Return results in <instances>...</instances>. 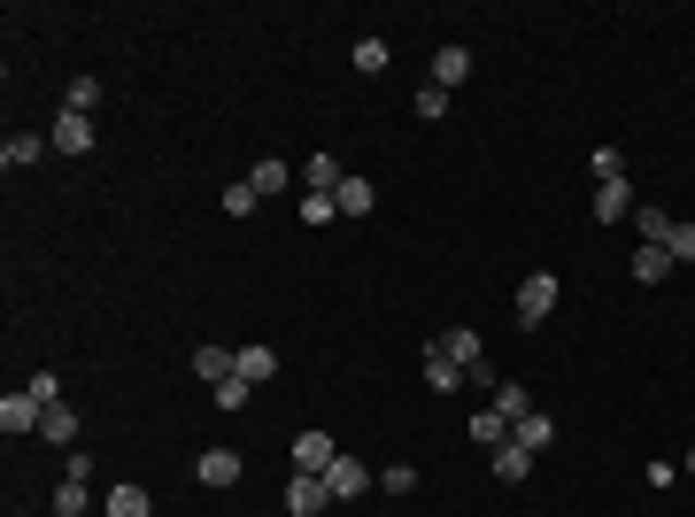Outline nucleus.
I'll use <instances>...</instances> for the list:
<instances>
[{"instance_id": "obj_31", "label": "nucleus", "mask_w": 695, "mask_h": 517, "mask_svg": "<svg viewBox=\"0 0 695 517\" xmlns=\"http://www.w3.org/2000/svg\"><path fill=\"white\" fill-rule=\"evenodd\" d=\"M332 217H340L332 194H302V224H332Z\"/></svg>"}, {"instance_id": "obj_16", "label": "nucleus", "mask_w": 695, "mask_h": 517, "mask_svg": "<svg viewBox=\"0 0 695 517\" xmlns=\"http://www.w3.org/2000/svg\"><path fill=\"white\" fill-rule=\"evenodd\" d=\"M487 471H495L502 487H517V479H526V471H534V456H526V448H517V441H502V448L487 456Z\"/></svg>"}, {"instance_id": "obj_26", "label": "nucleus", "mask_w": 695, "mask_h": 517, "mask_svg": "<svg viewBox=\"0 0 695 517\" xmlns=\"http://www.w3.org/2000/svg\"><path fill=\"white\" fill-rule=\"evenodd\" d=\"M62 109H77V116H94V109H101V85H94V77H77L70 94H62Z\"/></svg>"}, {"instance_id": "obj_10", "label": "nucleus", "mask_w": 695, "mask_h": 517, "mask_svg": "<svg viewBox=\"0 0 695 517\" xmlns=\"http://www.w3.org/2000/svg\"><path fill=\"white\" fill-rule=\"evenodd\" d=\"M325 487H332V502H356V494H364V487H371V471H364V464H356V456H340V464H332V471H325Z\"/></svg>"}, {"instance_id": "obj_35", "label": "nucleus", "mask_w": 695, "mask_h": 517, "mask_svg": "<svg viewBox=\"0 0 695 517\" xmlns=\"http://www.w3.org/2000/svg\"><path fill=\"white\" fill-rule=\"evenodd\" d=\"M417 487V464H387V494H410Z\"/></svg>"}, {"instance_id": "obj_15", "label": "nucleus", "mask_w": 695, "mask_h": 517, "mask_svg": "<svg viewBox=\"0 0 695 517\" xmlns=\"http://www.w3.org/2000/svg\"><path fill=\"white\" fill-rule=\"evenodd\" d=\"M47 155V139H32V132H9V139H0V170H32Z\"/></svg>"}, {"instance_id": "obj_29", "label": "nucleus", "mask_w": 695, "mask_h": 517, "mask_svg": "<svg viewBox=\"0 0 695 517\" xmlns=\"http://www.w3.org/2000/svg\"><path fill=\"white\" fill-rule=\"evenodd\" d=\"M664 255H672V263H695V224H687V217L672 224V239H664Z\"/></svg>"}, {"instance_id": "obj_24", "label": "nucleus", "mask_w": 695, "mask_h": 517, "mask_svg": "<svg viewBox=\"0 0 695 517\" xmlns=\"http://www.w3.org/2000/svg\"><path fill=\"white\" fill-rule=\"evenodd\" d=\"M634 224H642V239H649V247H664L680 217H672V209H634Z\"/></svg>"}, {"instance_id": "obj_5", "label": "nucleus", "mask_w": 695, "mask_h": 517, "mask_svg": "<svg viewBox=\"0 0 695 517\" xmlns=\"http://www.w3.org/2000/svg\"><path fill=\"white\" fill-rule=\"evenodd\" d=\"M332 464H340V448H332V433H302V441H294V471H317V479H325Z\"/></svg>"}, {"instance_id": "obj_18", "label": "nucleus", "mask_w": 695, "mask_h": 517, "mask_svg": "<svg viewBox=\"0 0 695 517\" xmlns=\"http://www.w3.org/2000/svg\"><path fill=\"white\" fill-rule=\"evenodd\" d=\"M194 371H202V386H224V379H232V348L202 340V348H194Z\"/></svg>"}, {"instance_id": "obj_32", "label": "nucleus", "mask_w": 695, "mask_h": 517, "mask_svg": "<svg viewBox=\"0 0 695 517\" xmlns=\"http://www.w3.org/2000/svg\"><path fill=\"white\" fill-rule=\"evenodd\" d=\"M595 179H626V147H595Z\"/></svg>"}, {"instance_id": "obj_19", "label": "nucleus", "mask_w": 695, "mask_h": 517, "mask_svg": "<svg viewBox=\"0 0 695 517\" xmlns=\"http://www.w3.org/2000/svg\"><path fill=\"white\" fill-rule=\"evenodd\" d=\"M664 279H672V255L642 239V255H634V286H664Z\"/></svg>"}, {"instance_id": "obj_17", "label": "nucleus", "mask_w": 695, "mask_h": 517, "mask_svg": "<svg viewBox=\"0 0 695 517\" xmlns=\"http://www.w3.org/2000/svg\"><path fill=\"white\" fill-rule=\"evenodd\" d=\"M247 186H255V194H264V201H271V194H286V186H294V170H286L279 155H264V162H255V170H247Z\"/></svg>"}, {"instance_id": "obj_2", "label": "nucleus", "mask_w": 695, "mask_h": 517, "mask_svg": "<svg viewBox=\"0 0 695 517\" xmlns=\"http://www.w3.org/2000/svg\"><path fill=\"white\" fill-rule=\"evenodd\" d=\"M39 417H47V402H39L32 386H24V394H0V433H9V441H16V433H39Z\"/></svg>"}, {"instance_id": "obj_30", "label": "nucleus", "mask_w": 695, "mask_h": 517, "mask_svg": "<svg viewBox=\"0 0 695 517\" xmlns=\"http://www.w3.org/2000/svg\"><path fill=\"white\" fill-rule=\"evenodd\" d=\"M417 116H425V124L449 116V94H441V85H417Z\"/></svg>"}, {"instance_id": "obj_25", "label": "nucleus", "mask_w": 695, "mask_h": 517, "mask_svg": "<svg viewBox=\"0 0 695 517\" xmlns=\"http://www.w3.org/2000/svg\"><path fill=\"white\" fill-rule=\"evenodd\" d=\"M209 402H217V409H247V402H255V386H247V379L232 371L224 386H209Z\"/></svg>"}, {"instance_id": "obj_1", "label": "nucleus", "mask_w": 695, "mask_h": 517, "mask_svg": "<svg viewBox=\"0 0 695 517\" xmlns=\"http://www.w3.org/2000/svg\"><path fill=\"white\" fill-rule=\"evenodd\" d=\"M557 309V271H526L517 279V324H541Z\"/></svg>"}, {"instance_id": "obj_7", "label": "nucleus", "mask_w": 695, "mask_h": 517, "mask_svg": "<svg viewBox=\"0 0 695 517\" xmlns=\"http://www.w3.org/2000/svg\"><path fill=\"white\" fill-rule=\"evenodd\" d=\"M425 386H432V394H456V386H464V371H456V356L441 348V340L425 348Z\"/></svg>"}, {"instance_id": "obj_22", "label": "nucleus", "mask_w": 695, "mask_h": 517, "mask_svg": "<svg viewBox=\"0 0 695 517\" xmlns=\"http://www.w3.org/2000/svg\"><path fill=\"white\" fill-rule=\"evenodd\" d=\"M39 433H47L54 448H70V441H77V417H70V402H54V409L39 417Z\"/></svg>"}, {"instance_id": "obj_20", "label": "nucleus", "mask_w": 695, "mask_h": 517, "mask_svg": "<svg viewBox=\"0 0 695 517\" xmlns=\"http://www.w3.org/2000/svg\"><path fill=\"white\" fill-rule=\"evenodd\" d=\"M332 201H340V217H371V201H379V194H371V179H340V194H332Z\"/></svg>"}, {"instance_id": "obj_4", "label": "nucleus", "mask_w": 695, "mask_h": 517, "mask_svg": "<svg viewBox=\"0 0 695 517\" xmlns=\"http://www.w3.org/2000/svg\"><path fill=\"white\" fill-rule=\"evenodd\" d=\"M47 147H62V155H94V124H85L77 109H62L54 132H47Z\"/></svg>"}, {"instance_id": "obj_33", "label": "nucleus", "mask_w": 695, "mask_h": 517, "mask_svg": "<svg viewBox=\"0 0 695 517\" xmlns=\"http://www.w3.org/2000/svg\"><path fill=\"white\" fill-rule=\"evenodd\" d=\"M356 70H387V39H356Z\"/></svg>"}, {"instance_id": "obj_13", "label": "nucleus", "mask_w": 695, "mask_h": 517, "mask_svg": "<svg viewBox=\"0 0 695 517\" xmlns=\"http://www.w3.org/2000/svg\"><path fill=\"white\" fill-rule=\"evenodd\" d=\"M101 517H155V502H147L139 479H124V487H109V509H101Z\"/></svg>"}, {"instance_id": "obj_36", "label": "nucleus", "mask_w": 695, "mask_h": 517, "mask_svg": "<svg viewBox=\"0 0 695 517\" xmlns=\"http://www.w3.org/2000/svg\"><path fill=\"white\" fill-rule=\"evenodd\" d=\"M680 471H695V448H687V456H680Z\"/></svg>"}, {"instance_id": "obj_3", "label": "nucleus", "mask_w": 695, "mask_h": 517, "mask_svg": "<svg viewBox=\"0 0 695 517\" xmlns=\"http://www.w3.org/2000/svg\"><path fill=\"white\" fill-rule=\"evenodd\" d=\"M325 502H332V487H325L317 471H294V487H286V517H325Z\"/></svg>"}, {"instance_id": "obj_14", "label": "nucleus", "mask_w": 695, "mask_h": 517, "mask_svg": "<svg viewBox=\"0 0 695 517\" xmlns=\"http://www.w3.org/2000/svg\"><path fill=\"white\" fill-rule=\"evenodd\" d=\"M464 77H472V47H441V54H432V85H441V94L464 85Z\"/></svg>"}, {"instance_id": "obj_8", "label": "nucleus", "mask_w": 695, "mask_h": 517, "mask_svg": "<svg viewBox=\"0 0 695 517\" xmlns=\"http://www.w3.org/2000/svg\"><path fill=\"white\" fill-rule=\"evenodd\" d=\"M302 179H309V194H340L348 170H340V155H332V147H317V155L302 162Z\"/></svg>"}, {"instance_id": "obj_12", "label": "nucleus", "mask_w": 695, "mask_h": 517, "mask_svg": "<svg viewBox=\"0 0 695 517\" xmlns=\"http://www.w3.org/2000/svg\"><path fill=\"white\" fill-rule=\"evenodd\" d=\"M510 441H517V448H526V456H541V448L557 441V424H549L541 409H526V417H517V424H510Z\"/></svg>"}, {"instance_id": "obj_21", "label": "nucleus", "mask_w": 695, "mask_h": 517, "mask_svg": "<svg viewBox=\"0 0 695 517\" xmlns=\"http://www.w3.org/2000/svg\"><path fill=\"white\" fill-rule=\"evenodd\" d=\"M487 402L502 409V424H517V417H526V409H534V394H526V386H517V379H502V386H495Z\"/></svg>"}, {"instance_id": "obj_27", "label": "nucleus", "mask_w": 695, "mask_h": 517, "mask_svg": "<svg viewBox=\"0 0 695 517\" xmlns=\"http://www.w3.org/2000/svg\"><path fill=\"white\" fill-rule=\"evenodd\" d=\"M255 201H264V194L240 179V186H224V201H217V209H224V217H255Z\"/></svg>"}, {"instance_id": "obj_34", "label": "nucleus", "mask_w": 695, "mask_h": 517, "mask_svg": "<svg viewBox=\"0 0 695 517\" xmlns=\"http://www.w3.org/2000/svg\"><path fill=\"white\" fill-rule=\"evenodd\" d=\"M32 394H39V402L54 409V402H62V379H54V371H32Z\"/></svg>"}, {"instance_id": "obj_28", "label": "nucleus", "mask_w": 695, "mask_h": 517, "mask_svg": "<svg viewBox=\"0 0 695 517\" xmlns=\"http://www.w3.org/2000/svg\"><path fill=\"white\" fill-rule=\"evenodd\" d=\"M54 517H85V479H62L54 487Z\"/></svg>"}, {"instance_id": "obj_23", "label": "nucleus", "mask_w": 695, "mask_h": 517, "mask_svg": "<svg viewBox=\"0 0 695 517\" xmlns=\"http://www.w3.org/2000/svg\"><path fill=\"white\" fill-rule=\"evenodd\" d=\"M472 441H479V448H502V441H510V424H502V409H495V402L472 417Z\"/></svg>"}, {"instance_id": "obj_6", "label": "nucleus", "mask_w": 695, "mask_h": 517, "mask_svg": "<svg viewBox=\"0 0 695 517\" xmlns=\"http://www.w3.org/2000/svg\"><path fill=\"white\" fill-rule=\"evenodd\" d=\"M194 471H202V487H240V471H247V464H240V448H202V464H194Z\"/></svg>"}, {"instance_id": "obj_11", "label": "nucleus", "mask_w": 695, "mask_h": 517, "mask_svg": "<svg viewBox=\"0 0 695 517\" xmlns=\"http://www.w3.org/2000/svg\"><path fill=\"white\" fill-rule=\"evenodd\" d=\"M232 371H240L247 386H271V379H279V356H271V348H232Z\"/></svg>"}, {"instance_id": "obj_9", "label": "nucleus", "mask_w": 695, "mask_h": 517, "mask_svg": "<svg viewBox=\"0 0 695 517\" xmlns=\"http://www.w3.org/2000/svg\"><path fill=\"white\" fill-rule=\"evenodd\" d=\"M626 209H634V186H626V179H595V217H602V224H619Z\"/></svg>"}]
</instances>
